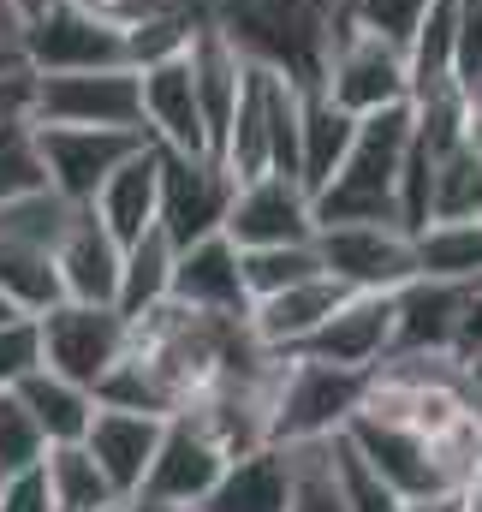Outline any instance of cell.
<instances>
[{
  "instance_id": "6da1fadb",
  "label": "cell",
  "mask_w": 482,
  "mask_h": 512,
  "mask_svg": "<svg viewBox=\"0 0 482 512\" xmlns=\"http://www.w3.org/2000/svg\"><path fill=\"white\" fill-rule=\"evenodd\" d=\"M346 6L352 0H215L209 18L250 66H268L298 90H316L328 84V54L346 30Z\"/></svg>"
},
{
  "instance_id": "7a4b0ae2",
  "label": "cell",
  "mask_w": 482,
  "mask_h": 512,
  "mask_svg": "<svg viewBox=\"0 0 482 512\" xmlns=\"http://www.w3.org/2000/svg\"><path fill=\"white\" fill-rule=\"evenodd\" d=\"M405 149H411V102L358 114V131H352V149H346L340 173L310 197L316 227H328V221H399V167H405Z\"/></svg>"
},
{
  "instance_id": "3957f363",
  "label": "cell",
  "mask_w": 482,
  "mask_h": 512,
  "mask_svg": "<svg viewBox=\"0 0 482 512\" xmlns=\"http://www.w3.org/2000/svg\"><path fill=\"white\" fill-rule=\"evenodd\" d=\"M369 370L346 364H322V358H292L280 352V376H274V411H268V441H322L340 435L358 417Z\"/></svg>"
},
{
  "instance_id": "277c9868",
  "label": "cell",
  "mask_w": 482,
  "mask_h": 512,
  "mask_svg": "<svg viewBox=\"0 0 482 512\" xmlns=\"http://www.w3.org/2000/svg\"><path fill=\"white\" fill-rule=\"evenodd\" d=\"M30 120H36V126L143 131V84H137L131 66L30 72ZM143 137H149V131H143Z\"/></svg>"
},
{
  "instance_id": "5b68a950",
  "label": "cell",
  "mask_w": 482,
  "mask_h": 512,
  "mask_svg": "<svg viewBox=\"0 0 482 512\" xmlns=\"http://www.w3.org/2000/svg\"><path fill=\"white\" fill-rule=\"evenodd\" d=\"M155 155H161L155 227L179 251L197 245V239H209V233H221L227 227V209H233V191H239L233 167L221 155H209V149H161L155 143Z\"/></svg>"
},
{
  "instance_id": "8992f818",
  "label": "cell",
  "mask_w": 482,
  "mask_h": 512,
  "mask_svg": "<svg viewBox=\"0 0 482 512\" xmlns=\"http://www.w3.org/2000/svg\"><path fill=\"white\" fill-rule=\"evenodd\" d=\"M36 334H42V364L66 382L90 387L114 370L131 346V316L120 304H78V298H60L36 316Z\"/></svg>"
},
{
  "instance_id": "52a82bcc",
  "label": "cell",
  "mask_w": 482,
  "mask_h": 512,
  "mask_svg": "<svg viewBox=\"0 0 482 512\" xmlns=\"http://www.w3.org/2000/svg\"><path fill=\"white\" fill-rule=\"evenodd\" d=\"M316 256L352 292H399L417 280V233L399 221H328L316 227Z\"/></svg>"
},
{
  "instance_id": "ba28073f",
  "label": "cell",
  "mask_w": 482,
  "mask_h": 512,
  "mask_svg": "<svg viewBox=\"0 0 482 512\" xmlns=\"http://www.w3.org/2000/svg\"><path fill=\"white\" fill-rule=\"evenodd\" d=\"M18 60L30 72H90V66H125V30L72 6V0H48L36 18H24L18 30Z\"/></svg>"
},
{
  "instance_id": "9c48e42d",
  "label": "cell",
  "mask_w": 482,
  "mask_h": 512,
  "mask_svg": "<svg viewBox=\"0 0 482 512\" xmlns=\"http://www.w3.org/2000/svg\"><path fill=\"white\" fill-rule=\"evenodd\" d=\"M328 96L346 108V114H375V108H393V102H411V60L399 42L346 24L334 36V54H328Z\"/></svg>"
},
{
  "instance_id": "30bf717a",
  "label": "cell",
  "mask_w": 482,
  "mask_h": 512,
  "mask_svg": "<svg viewBox=\"0 0 482 512\" xmlns=\"http://www.w3.org/2000/svg\"><path fill=\"white\" fill-rule=\"evenodd\" d=\"M346 441L381 471V483H387L399 501H429V495H453V489H459V483L447 477L435 441L417 435V429H405V423H393V417L358 411V417L346 423Z\"/></svg>"
},
{
  "instance_id": "8fae6325",
  "label": "cell",
  "mask_w": 482,
  "mask_h": 512,
  "mask_svg": "<svg viewBox=\"0 0 482 512\" xmlns=\"http://www.w3.org/2000/svg\"><path fill=\"white\" fill-rule=\"evenodd\" d=\"M221 471H227V447L197 417L173 411L167 429H161L155 465H149V477L137 489V501H149V507H203V495L221 483Z\"/></svg>"
},
{
  "instance_id": "7c38bea8",
  "label": "cell",
  "mask_w": 482,
  "mask_h": 512,
  "mask_svg": "<svg viewBox=\"0 0 482 512\" xmlns=\"http://www.w3.org/2000/svg\"><path fill=\"white\" fill-rule=\"evenodd\" d=\"M149 137L143 131H108V126H36V149L48 167V191H60L66 203H90L108 173L125 155H137Z\"/></svg>"
},
{
  "instance_id": "4fadbf2b",
  "label": "cell",
  "mask_w": 482,
  "mask_h": 512,
  "mask_svg": "<svg viewBox=\"0 0 482 512\" xmlns=\"http://www.w3.org/2000/svg\"><path fill=\"white\" fill-rule=\"evenodd\" d=\"M239 251L256 245H310L316 239V209H310V191L286 173H256L239 179L233 191V209H227V227H221Z\"/></svg>"
},
{
  "instance_id": "5bb4252c",
  "label": "cell",
  "mask_w": 482,
  "mask_h": 512,
  "mask_svg": "<svg viewBox=\"0 0 482 512\" xmlns=\"http://www.w3.org/2000/svg\"><path fill=\"white\" fill-rule=\"evenodd\" d=\"M292 358H322L346 370H375L393 358V292H352L316 334L292 346Z\"/></svg>"
},
{
  "instance_id": "9a60e30c",
  "label": "cell",
  "mask_w": 482,
  "mask_h": 512,
  "mask_svg": "<svg viewBox=\"0 0 482 512\" xmlns=\"http://www.w3.org/2000/svg\"><path fill=\"white\" fill-rule=\"evenodd\" d=\"M173 304L203 310V316H250V292H244V268H239V245L227 233H209L197 245L173 256Z\"/></svg>"
},
{
  "instance_id": "2e32d148",
  "label": "cell",
  "mask_w": 482,
  "mask_h": 512,
  "mask_svg": "<svg viewBox=\"0 0 482 512\" xmlns=\"http://www.w3.org/2000/svg\"><path fill=\"white\" fill-rule=\"evenodd\" d=\"M161 429L167 417H149V411H125V405H102L96 399V417L84 429V447L96 453V465L108 471L114 495L120 501H137L149 465H155V447H161Z\"/></svg>"
},
{
  "instance_id": "e0dca14e",
  "label": "cell",
  "mask_w": 482,
  "mask_h": 512,
  "mask_svg": "<svg viewBox=\"0 0 482 512\" xmlns=\"http://www.w3.org/2000/svg\"><path fill=\"white\" fill-rule=\"evenodd\" d=\"M120 256H125V245L96 221L90 203H78V215L66 221V233L54 245L60 292L78 298V304H114V292H120Z\"/></svg>"
},
{
  "instance_id": "ac0fdd59",
  "label": "cell",
  "mask_w": 482,
  "mask_h": 512,
  "mask_svg": "<svg viewBox=\"0 0 482 512\" xmlns=\"http://www.w3.org/2000/svg\"><path fill=\"white\" fill-rule=\"evenodd\" d=\"M185 66H191V90H197V114H203V131H209V155H221L227 143V120L239 108V84H244V60L239 48L227 42V30L215 18L197 24L191 48H185Z\"/></svg>"
},
{
  "instance_id": "d6986e66",
  "label": "cell",
  "mask_w": 482,
  "mask_h": 512,
  "mask_svg": "<svg viewBox=\"0 0 482 512\" xmlns=\"http://www.w3.org/2000/svg\"><path fill=\"white\" fill-rule=\"evenodd\" d=\"M346 298H352L346 280L310 274V280H298V286H286V292H274V298H256L244 322H250V334H256L268 352H292V346H298L304 334H316Z\"/></svg>"
},
{
  "instance_id": "ffe728a7",
  "label": "cell",
  "mask_w": 482,
  "mask_h": 512,
  "mask_svg": "<svg viewBox=\"0 0 482 512\" xmlns=\"http://www.w3.org/2000/svg\"><path fill=\"white\" fill-rule=\"evenodd\" d=\"M137 84H143V131H149V143H161V149H209L185 54H173L161 66H143Z\"/></svg>"
},
{
  "instance_id": "44dd1931",
  "label": "cell",
  "mask_w": 482,
  "mask_h": 512,
  "mask_svg": "<svg viewBox=\"0 0 482 512\" xmlns=\"http://www.w3.org/2000/svg\"><path fill=\"white\" fill-rule=\"evenodd\" d=\"M286 501H292V465H286V447L268 441L227 459L221 483L203 495L197 512H286Z\"/></svg>"
},
{
  "instance_id": "7402d4cb",
  "label": "cell",
  "mask_w": 482,
  "mask_h": 512,
  "mask_svg": "<svg viewBox=\"0 0 482 512\" xmlns=\"http://www.w3.org/2000/svg\"><path fill=\"white\" fill-rule=\"evenodd\" d=\"M155 191H161V155H155V143H143L137 155H125L108 173V185L90 197V209L120 245H131L155 227Z\"/></svg>"
},
{
  "instance_id": "603a6c76",
  "label": "cell",
  "mask_w": 482,
  "mask_h": 512,
  "mask_svg": "<svg viewBox=\"0 0 482 512\" xmlns=\"http://www.w3.org/2000/svg\"><path fill=\"white\" fill-rule=\"evenodd\" d=\"M352 131H358V114H346L328 96V84L304 90V102H298V185L310 197L340 173V161L352 149Z\"/></svg>"
},
{
  "instance_id": "cb8c5ba5",
  "label": "cell",
  "mask_w": 482,
  "mask_h": 512,
  "mask_svg": "<svg viewBox=\"0 0 482 512\" xmlns=\"http://www.w3.org/2000/svg\"><path fill=\"white\" fill-rule=\"evenodd\" d=\"M12 393L24 399V411L36 417V429L48 435V447H54V441H84V429H90V417H96V393L78 387V382H66V376H54L48 364H36Z\"/></svg>"
},
{
  "instance_id": "d4e9b609",
  "label": "cell",
  "mask_w": 482,
  "mask_h": 512,
  "mask_svg": "<svg viewBox=\"0 0 482 512\" xmlns=\"http://www.w3.org/2000/svg\"><path fill=\"white\" fill-rule=\"evenodd\" d=\"M173 256H179V245H173L161 227H149L143 239H131V245H125V256H120V292H114V304H120L125 316H143V310L167 304Z\"/></svg>"
},
{
  "instance_id": "484cf974",
  "label": "cell",
  "mask_w": 482,
  "mask_h": 512,
  "mask_svg": "<svg viewBox=\"0 0 482 512\" xmlns=\"http://www.w3.org/2000/svg\"><path fill=\"white\" fill-rule=\"evenodd\" d=\"M417 274L482 286V221H429L417 233Z\"/></svg>"
},
{
  "instance_id": "4316f807",
  "label": "cell",
  "mask_w": 482,
  "mask_h": 512,
  "mask_svg": "<svg viewBox=\"0 0 482 512\" xmlns=\"http://www.w3.org/2000/svg\"><path fill=\"white\" fill-rule=\"evenodd\" d=\"M42 471H48V489H54V507H120L108 471L96 465V453L84 441H54L42 453Z\"/></svg>"
},
{
  "instance_id": "83f0119b",
  "label": "cell",
  "mask_w": 482,
  "mask_h": 512,
  "mask_svg": "<svg viewBox=\"0 0 482 512\" xmlns=\"http://www.w3.org/2000/svg\"><path fill=\"white\" fill-rule=\"evenodd\" d=\"M286 465H292V501L286 512H352L340 471H334V435L322 441H286Z\"/></svg>"
},
{
  "instance_id": "f1b7e54d",
  "label": "cell",
  "mask_w": 482,
  "mask_h": 512,
  "mask_svg": "<svg viewBox=\"0 0 482 512\" xmlns=\"http://www.w3.org/2000/svg\"><path fill=\"white\" fill-rule=\"evenodd\" d=\"M429 221H482V149L453 143L447 155H435Z\"/></svg>"
},
{
  "instance_id": "f546056e",
  "label": "cell",
  "mask_w": 482,
  "mask_h": 512,
  "mask_svg": "<svg viewBox=\"0 0 482 512\" xmlns=\"http://www.w3.org/2000/svg\"><path fill=\"white\" fill-rule=\"evenodd\" d=\"M0 292L24 310V316H42L48 304H60V268L54 251H36V245H12L0 239Z\"/></svg>"
},
{
  "instance_id": "4dcf8cb0",
  "label": "cell",
  "mask_w": 482,
  "mask_h": 512,
  "mask_svg": "<svg viewBox=\"0 0 482 512\" xmlns=\"http://www.w3.org/2000/svg\"><path fill=\"white\" fill-rule=\"evenodd\" d=\"M239 268H244L250 304L256 298H274V292H286V286H298L310 274H328L322 256H316V239L310 245H256V251H239Z\"/></svg>"
},
{
  "instance_id": "1f68e13d",
  "label": "cell",
  "mask_w": 482,
  "mask_h": 512,
  "mask_svg": "<svg viewBox=\"0 0 482 512\" xmlns=\"http://www.w3.org/2000/svg\"><path fill=\"white\" fill-rule=\"evenodd\" d=\"M203 18H209V12H161V18H137V24H125V66L143 72V66H161V60L185 54Z\"/></svg>"
},
{
  "instance_id": "d6a6232c",
  "label": "cell",
  "mask_w": 482,
  "mask_h": 512,
  "mask_svg": "<svg viewBox=\"0 0 482 512\" xmlns=\"http://www.w3.org/2000/svg\"><path fill=\"white\" fill-rule=\"evenodd\" d=\"M30 191H48V167L36 149V120L18 114V120H0V203Z\"/></svg>"
},
{
  "instance_id": "836d02e7",
  "label": "cell",
  "mask_w": 482,
  "mask_h": 512,
  "mask_svg": "<svg viewBox=\"0 0 482 512\" xmlns=\"http://www.w3.org/2000/svg\"><path fill=\"white\" fill-rule=\"evenodd\" d=\"M334 471H340V489H346V507L352 512H405V501L381 483V471L346 441V429L334 435Z\"/></svg>"
},
{
  "instance_id": "e575fe53",
  "label": "cell",
  "mask_w": 482,
  "mask_h": 512,
  "mask_svg": "<svg viewBox=\"0 0 482 512\" xmlns=\"http://www.w3.org/2000/svg\"><path fill=\"white\" fill-rule=\"evenodd\" d=\"M42 453H48V435L36 429V417L24 411V399L0 393V477L42 465Z\"/></svg>"
},
{
  "instance_id": "d590c367",
  "label": "cell",
  "mask_w": 482,
  "mask_h": 512,
  "mask_svg": "<svg viewBox=\"0 0 482 512\" xmlns=\"http://www.w3.org/2000/svg\"><path fill=\"white\" fill-rule=\"evenodd\" d=\"M423 12H429V0H352L346 6V24H363V30H375V36H387V42H411V30L423 24Z\"/></svg>"
},
{
  "instance_id": "8d00e7d4",
  "label": "cell",
  "mask_w": 482,
  "mask_h": 512,
  "mask_svg": "<svg viewBox=\"0 0 482 512\" xmlns=\"http://www.w3.org/2000/svg\"><path fill=\"white\" fill-rule=\"evenodd\" d=\"M42 364V334H36V316H18L0 328V393L24 382L30 370Z\"/></svg>"
},
{
  "instance_id": "74e56055",
  "label": "cell",
  "mask_w": 482,
  "mask_h": 512,
  "mask_svg": "<svg viewBox=\"0 0 482 512\" xmlns=\"http://www.w3.org/2000/svg\"><path fill=\"white\" fill-rule=\"evenodd\" d=\"M453 18H459V30H453V72L471 90L482 78V0H453Z\"/></svg>"
},
{
  "instance_id": "f35d334b",
  "label": "cell",
  "mask_w": 482,
  "mask_h": 512,
  "mask_svg": "<svg viewBox=\"0 0 482 512\" xmlns=\"http://www.w3.org/2000/svg\"><path fill=\"white\" fill-rule=\"evenodd\" d=\"M0 512H60L54 507V489H48V471L30 465V471L0 477Z\"/></svg>"
},
{
  "instance_id": "ab89813d",
  "label": "cell",
  "mask_w": 482,
  "mask_h": 512,
  "mask_svg": "<svg viewBox=\"0 0 482 512\" xmlns=\"http://www.w3.org/2000/svg\"><path fill=\"white\" fill-rule=\"evenodd\" d=\"M18 114H30V66L24 60L0 66V120H18Z\"/></svg>"
},
{
  "instance_id": "60d3db41",
  "label": "cell",
  "mask_w": 482,
  "mask_h": 512,
  "mask_svg": "<svg viewBox=\"0 0 482 512\" xmlns=\"http://www.w3.org/2000/svg\"><path fill=\"white\" fill-rule=\"evenodd\" d=\"M405 512H465V495H429V501H405Z\"/></svg>"
},
{
  "instance_id": "b9f144b4",
  "label": "cell",
  "mask_w": 482,
  "mask_h": 512,
  "mask_svg": "<svg viewBox=\"0 0 482 512\" xmlns=\"http://www.w3.org/2000/svg\"><path fill=\"white\" fill-rule=\"evenodd\" d=\"M18 30H24V18H18V6L12 0H0V42L18 54Z\"/></svg>"
},
{
  "instance_id": "7bdbcfd3",
  "label": "cell",
  "mask_w": 482,
  "mask_h": 512,
  "mask_svg": "<svg viewBox=\"0 0 482 512\" xmlns=\"http://www.w3.org/2000/svg\"><path fill=\"white\" fill-rule=\"evenodd\" d=\"M459 495H465V512H482V471L465 483V489H459Z\"/></svg>"
},
{
  "instance_id": "ee69618b",
  "label": "cell",
  "mask_w": 482,
  "mask_h": 512,
  "mask_svg": "<svg viewBox=\"0 0 482 512\" xmlns=\"http://www.w3.org/2000/svg\"><path fill=\"white\" fill-rule=\"evenodd\" d=\"M18 316H24V310H18V304H12V298L0 292V328H6V322H18Z\"/></svg>"
},
{
  "instance_id": "f6af8a7d",
  "label": "cell",
  "mask_w": 482,
  "mask_h": 512,
  "mask_svg": "<svg viewBox=\"0 0 482 512\" xmlns=\"http://www.w3.org/2000/svg\"><path fill=\"white\" fill-rule=\"evenodd\" d=\"M12 6H18V18H36V12H42L48 0H12Z\"/></svg>"
},
{
  "instance_id": "bcb514c9",
  "label": "cell",
  "mask_w": 482,
  "mask_h": 512,
  "mask_svg": "<svg viewBox=\"0 0 482 512\" xmlns=\"http://www.w3.org/2000/svg\"><path fill=\"white\" fill-rule=\"evenodd\" d=\"M125 507V501H120ZM120 507H60V512H120Z\"/></svg>"
},
{
  "instance_id": "7dc6e473",
  "label": "cell",
  "mask_w": 482,
  "mask_h": 512,
  "mask_svg": "<svg viewBox=\"0 0 482 512\" xmlns=\"http://www.w3.org/2000/svg\"><path fill=\"white\" fill-rule=\"evenodd\" d=\"M120 512H155V507H149V501H125Z\"/></svg>"
},
{
  "instance_id": "c3c4849f",
  "label": "cell",
  "mask_w": 482,
  "mask_h": 512,
  "mask_svg": "<svg viewBox=\"0 0 482 512\" xmlns=\"http://www.w3.org/2000/svg\"><path fill=\"white\" fill-rule=\"evenodd\" d=\"M12 60H18V54H12V48H6V42H0V66H12Z\"/></svg>"
},
{
  "instance_id": "681fc988",
  "label": "cell",
  "mask_w": 482,
  "mask_h": 512,
  "mask_svg": "<svg viewBox=\"0 0 482 512\" xmlns=\"http://www.w3.org/2000/svg\"><path fill=\"white\" fill-rule=\"evenodd\" d=\"M155 512H197V507H155Z\"/></svg>"
}]
</instances>
